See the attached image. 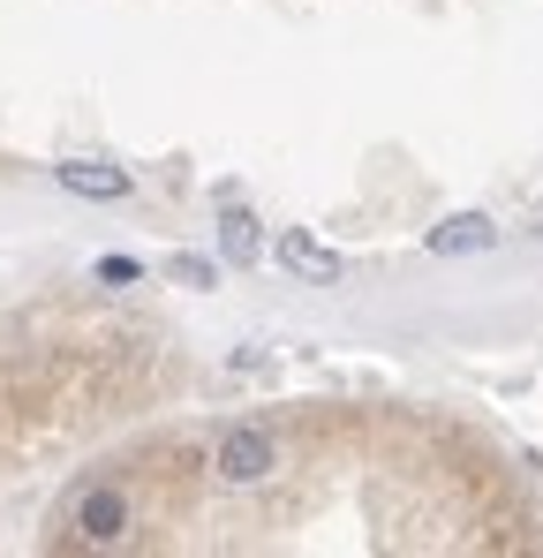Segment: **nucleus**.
<instances>
[{"label":"nucleus","mask_w":543,"mask_h":558,"mask_svg":"<svg viewBox=\"0 0 543 558\" xmlns=\"http://www.w3.org/2000/svg\"><path fill=\"white\" fill-rule=\"evenodd\" d=\"M498 242V227L483 219V211H452L431 227V257H475V250H491Z\"/></svg>","instance_id":"nucleus-5"},{"label":"nucleus","mask_w":543,"mask_h":558,"mask_svg":"<svg viewBox=\"0 0 543 558\" xmlns=\"http://www.w3.org/2000/svg\"><path fill=\"white\" fill-rule=\"evenodd\" d=\"M98 279H106V287H136L144 265H136V257H98Z\"/></svg>","instance_id":"nucleus-7"},{"label":"nucleus","mask_w":543,"mask_h":558,"mask_svg":"<svg viewBox=\"0 0 543 558\" xmlns=\"http://www.w3.org/2000/svg\"><path fill=\"white\" fill-rule=\"evenodd\" d=\"M76 536H84V544H121V536H129V498H121L113 483H98V490L76 498Z\"/></svg>","instance_id":"nucleus-3"},{"label":"nucleus","mask_w":543,"mask_h":558,"mask_svg":"<svg viewBox=\"0 0 543 558\" xmlns=\"http://www.w3.org/2000/svg\"><path fill=\"white\" fill-rule=\"evenodd\" d=\"M167 279H181V287H212V257H174Z\"/></svg>","instance_id":"nucleus-8"},{"label":"nucleus","mask_w":543,"mask_h":558,"mask_svg":"<svg viewBox=\"0 0 543 558\" xmlns=\"http://www.w3.org/2000/svg\"><path fill=\"white\" fill-rule=\"evenodd\" d=\"M257 250H265L257 219H250L242 204H227V211H219V257H227V265H257Z\"/></svg>","instance_id":"nucleus-6"},{"label":"nucleus","mask_w":543,"mask_h":558,"mask_svg":"<svg viewBox=\"0 0 543 558\" xmlns=\"http://www.w3.org/2000/svg\"><path fill=\"white\" fill-rule=\"evenodd\" d=\"M279 265L294 279H310V287H340V279H348V257H340L333 242H317L310 227H287V234H279Z\"/></svg>","instance_id":"nucleus-2"},{"label":"nucleus","mask_w":543,"mask_h":558,"mask_svg":"<svg viewBox=\"0 0 543 558\" xmlns=\"http://www.w3.org/2000/svg\"><path fill=\"white\" fill-rule=\"evenodd\" d=\"M53 182L69 189V196H90V204L129 196V174H121V167H106V159H61V167H53Z\"/></svg>","instance_id":"nucleus-4"},{"label":"nucleus","mask_w":543,"mask_h":558,"mask_svg":"<svg viewBox=\"0 0 543 558\" xmlns=\"http://www.w3.org/2000/svg\"><path fill=\"white\" fill-rule=\"evenodd\" d=\"M272 468H279V438H272L265 423H234V430H219V446H212V475H219V483L250 490V483H265Z\"/></svg>","instance_id":"nucleus-1"}]
</instances>
